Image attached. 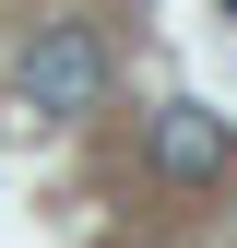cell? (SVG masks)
I'll return each instance as SVG.
<instances>
[{
  "label": "cell",
  "mask_w": 237,
  "mask_h": 248,
  "mask_svg": "<svg viewBox=\"0 0 237 248\" xmlns=\"http://www.w3.org/2000/svg\"><path fill=\"white\" fill-rule=\"evenodd\" d=\"M95 95H107V47L83 24H36V47H24V118H83Z\"/></svg>",
  "instance_id": "6da1fadb"
},
{
  "label": "cell",
  "mask_w": 237,
  "mask_h": 248,
  "mask_svg": "<svg viewBox=\"0 0 237 248\" xmlns=\"http://www.w3.org/2000/svg\"><path fill=\"white\" fill-rule=\"evenodd\" d=\"M225 154H237V130H225L214 107H166L154 118V177H166V189H214Z\"/></svg>",
  "instance_id": "7a4b0ae2"
},
{
  "label": "cell",
  "mask_w": 237,
  "mask_h": 248,
  "mask_svg": "<svg viewBox=\"0 0 237 248\" xmlns=\"http://www.w3.org/2000/svg\"><path fill=\"white\" fill-rule=\"evenodd\" d=\"M214 12H225V24H237V0H214Z\"/></svg>",
  "instance_id": "3957f363"
},
{
  "label": "cell",
  "mask_w": 237,
  "mask_h": 248,
  "mask_svg": "<svg viewBox=\"0 0 237 248\" xmlns=\"http://www.w3.org/2000/svg\"><path fill=\"white\" fill-rule=\"evenodd\" d=\"M107 248H131V236H107Z\"/></svg>",
  "instance_id": "277c9868"
}]
</instances>
